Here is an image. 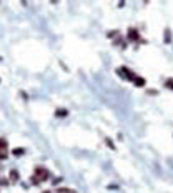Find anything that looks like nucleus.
Here are the masks:
<instances>
[{
	"instance_id": "obj_1",
	"label": "nucleus",
	"mask_w": 173,
	"mask_h": 193,
	"mask_svg": "<svg viewBox=\"0 0 173 193\" xmlns=\"http://www.w3.org/2000/svg\"><path fill=\"white\" fill-rule=\"evenodd\" d=\"M33 176L39 180L40 183H42V182H45V180L50 178V172H48L47 168H43V166H37L35 172H33Z\"/></svg>"
},
{
	"instance_id": "obj_4",
	"label": "nucleus",
	"mask_w": 173,
	"mask_h": 193,
	"mask_svg": "<svg viewBox=\"0 0 173 193\" xmlns=\"http://www.w3.org/2000/svg\"><path fill=\"white\" fill-rule=\"evenodd\" d=\"M133 83L136 85V87H143V85H145V80H143V78H140V77H135Z\"/></svg>"
},
{
	"instance_id": "obj_6",
	"label": "nucleus",
	"mask_w": 173,
	"mask_h": 193,
	"mask_svg": "<svg viewBox=\"0 0 173 193\" xmlns=\"http://www.w3.org/2000/svg\"><path fill=\"white\" fill-rule=\"evenodd\" d=\"M7 155H9V152H7V150H0V160H5V158H7Z\"/></svg>"
},
{
	"instance_id": "obj_8",
	"label": "nucleus",
	"mask_w": 173,
	"mask_h": 193,
	"mask_svg": "<svg viewBox=\"0 0 173 193\" xmlns=\"http://www.w3.org/2000/svg\"><path fill=\"white\" fill-rule=\"evenodd\" d=\"M23 153V150L22 148H17V150H13V155H22Z\"/></svg>"
},
{
	"instance_id": "obj_5",
	"label": "nucleus",
	"mask_w": 173,
	"mask_h": 193,
	"mask_svg": "<svg viewBox=\"0 0 173 193\" xmlns=\"http://www.w3.org/2000/svg\"><path fill=\"white\" fill-rule=\"evenodd\" d=\"M7 148H9L7 140H5V138H0V150H7Z\"/></svg>"
},
{
	"instance_id": "obj_3",
	"label": "nucleus",
	"mask_w": 173,
	"mask_h": 193,
	"mask_svg": "<svg viewBox=\"0 0 173 193\" xmlns=\"http://www.w3.org/2000/svg\"><path fill=\"white\" fill-rule=\"evenodd\" d=\"M10 180L15 183V182H19V172L17 170H10Z\"/></svg>"
},
{
	"instance_id": "obj_2",
	"label": "nucleus",
	"mask_w": 173,
	"mask_h": 193,
	"mask_svg": "<svg viewBox=\"0 0 173 193\" xmlns=\"http://www.w3.org/2000/svg\"><path fill=\"white\" fill-rule=\"evenodd\" d=\"M128 39L130 40H138V32L135 29H130L128 30Z\"/></svg>"
},
{
	"instance_id": "obj_7",
	"label": "nucleus",
	"mask_w": 173,
	"mask_h": 193,
	"mask_svg": "<svg viewBox=\"0 0 173 193\" xmlns=\"http://www.w3.org/2000/svg\"><path fill=\"white\" fill-rule=\"evenodd\" d=\"M166 87L170 88V90H173V78H168L166 80Z\"/></svg>"
},
{
	"instance_id": "obj_9",
	"label": "nucleus",
	"mask_w": 173,
	"mask_h": 193,
	"mask_svg": "<svg viewBox=\"0 0 173 193\" xmlns=\"http://www.w3.org/2000/svg\"><path fill=\"white\" fill-rule=\"evenodd\" d=\"M43 193H50V192H43Z\"/></svg>"
}]
</instances>
